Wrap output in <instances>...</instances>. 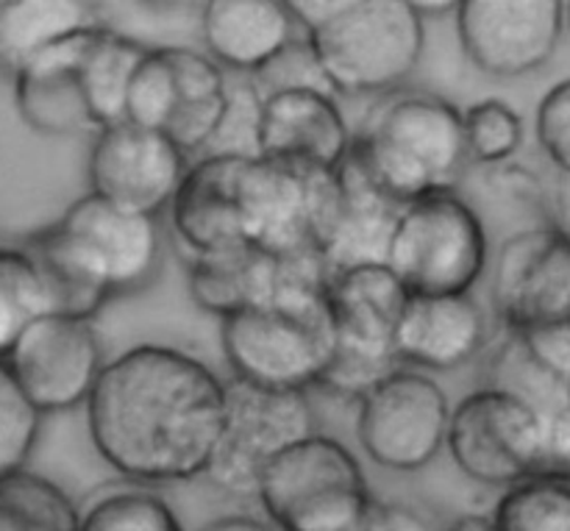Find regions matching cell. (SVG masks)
<instances>
[{"label": "cell", "instance_id": "cell-1", "mask_svg": "<svg viewBox=\"0 0 570 531\" xmlns=\"http://www.w3.org/2000/svg\"><path fill=\"white\" fill-rule=\"evenodd\" d=\"M226 390L228 382L189 351L131 345L106 362L87 401L89 440L126 482H193L209 473L220 443Z\"/></svg>", "mask_w": 570, "mask_h": 531}, {"label": "cell", "instance_id": "cell-2", "mask_svg": "<svg viewBox=\"0 0 570 531\" xmlns=\"http://www.w3.org/2000/svg\"><path fill=\"white\" fill-rule=\"evenodd\" d=\"M332 273L317 254L276 259L267 304L220 321V348L234 382L309 393L332 356Z\"/></svg>", "mask_w": 570, "mask_h": 531}, {"label": "cell", "instance_id": "cell-3", "mask_svg": "<svg viewBox=\"0 0 570 531\" xmlns=\"http://www.w3.org/2000/svg\"><path fill=\"white\" fill-rule=\"evenodd\" d=\"M351 154L399 206L456 193L471 167L462 109L429 89L379 98L354 131Z\"/></svg>", "mask_w": 570, "mask_h": 531}, {"label": "cell", "instance_id": "cell-4", "mask_svg": "<svg viewBox=\"0 0 570 531\" xmlns=\"http://www.w3.org/2000/svg\"><path fill=\"white\" fill-rule=\"evenodd\" d=\"M304 39L328 92L379 100L404 89L421 65L426 20L415 0H340Z\"/></svg>", "mask_w": 570, "mask_h": 531}, {"label": "cell", "instance_id": "cell-5", "mask_svg": "<svg viewBox=\"0 0 570 531\" xmlns=\"http://www.w3.org/2000/svg\"><path fill=\"white\" fill-rule=\"evenodd\" d=\"M404 284L387 265H362L337 273L328 287L332 356L317 387L340 399H365L401 367L395 334L406 309Z\"/></svg>", "mask_w": 570, "mask_h": 531}, {"label": "cell", "instance_id": "cell-6", "mask_svg": "<svg viewBox=\"0 0 570 531\" xmlns=\"http://www.w3.org/2000/svg\"><path fill=\"white\" fill-rule=\"evenodd\" d=\"M256 501L278 531H351L376 499L348 445L315 432L265 468Z\"/></svg>", "mask_w": 570, "mask_h": 531}, {"label": "cell", "instance_id": "cell-7", "mask_svg": "<svg viewBox=\"0 0 570 531\" xmlns=\"http://www.w3.org/2000/svg\"><path fill=\"white\" fill-rule=\"evenodd\" d=\"M490 245L479 212L456 193L404 206L384 265L410 295H473Z\"/></svg>", "mask_w": 570, "mask_h": 531}, {"label": "cell", "instance_id": "cell-8", "mask_svg": "<svg viewBox=\"0 0 570 531\" xmlns=\"http://www.w3.org/2000/svg\"><path fill=\"white\" fill-rule=\"evenodd\" d=\"M33 234L111 301L148 287L165 250L159 217L137 215L92 193Z\"/></svg>", "mask_w": 570, "mask_h": 531}, {"label": "cell", "instance_id": "cell-9", "mask_svg": "<svg viewBox=\"0 0 570 531\" xmlns=\"http://www.w3.org/2000/svg\"><path fill=\"white\" fill-rule=\"evenodd\" d=\"M337 209V173L250 156L239 176V215L250 248L284 259L321 254Z\"/></svg>", "mask_w": 570, "mask_h": 531}, {"label": "cell", "instance_id": "cell-10", "mask_svg": "<svg viewBox=\"0 0 570 531\" xmlns=\"http://www.w3.org/2000/svg\"><path fill=\"white\" fill-rule=\"evenodd\" d=\"M543 445L546 415L512 390L490 384L451 410L445 451L484 488L510 490L543 473Z\"/></svg>", "mask_w": 570, "mask_h": 531}, {"label": "cell", "instance_id": "cell-11", "mask_svg": "<svg viewBox=\"0 0 570 531\" xmlns=\"http://www.w3.org/2000/svg\"><path fill=\"white\" fill-rule=\"evenodd\" d=\"M315 406L298 390L228 382L223 434L206 479L234 499H256L265 468L315 434Z\"/></svg>", "mask_w": 570, "mask_h": 531}, {"label": "cell", "instance_id": "cell-12", "mask_svg": "<svg viewBox=\"0 0 570 531\" xmlns=\"http://www.w3.org/2000/svg\"><path fill=\"white\" fill-rule=\"evenodd\" d=\"M356 404V440L373 465L417 473L445 451L451 404L426 373L399 367Z\"/></svg>", "mask_w": 570, "mask_h": 531}, {"label": "cell", "instance_id": "cell-13", "mask_svg": "<svg viewBox=\"0 0 570 531\" xmlns=\"http://www.w3.org/2000/svg\"><path fill=\"white\" fill-rule=\"evenodd\" d=\"M6 365L42 415L87 406L100 382L106 345L95 321L42 315L22 332Z\"/></svg>", "mask_w": 570, "mask_h": 531}, {"label": "cell", "instance_id": "cell-14", "mask_svg": "<svg viewBox=\"0 0 570 531\" xmlns=\"http://www.w3.org/2000/svg\"><path fill=\"white\" fill-rule=\"evenodd\" d=\"M493 309L512 334L570 317V237L554 223L504 239L493 265Z\"/></svg>", "mask_w": 570, "mask_h": 531}, {"label": "cell", "instance_id": "cell-15", "mask_svg": "<svg viewBox=\"0 0 570 531\" xmlns=\"http://www.w3.org/2000/svg\"><path fill=\"white\" fill-rule=\"evenodd\" d=\"M189 156L167 134L122 120L95 134L87 156L89 193L137 215L170 209L189 170Z\"/></svg>", "mask_w": 570, "mask_h": 531}, {"label": "cell", "instance_id": "cell-16", "mask_svg": "<svg viewBox=\"0 0 570 531\" xmlns=\"http://www.w3.org/2000/svg\"><path fill=\"white\" fill-rule=\"evenodd\" d=\"M454 26L479 72L521 78L549 65L568 22L560 0H460Z\"/></svg>", "mask_w": 570, "mask_h": 531}, {"label": "cell", "instance_id": "cell-17", "mask_svg": "<svg viewBox=\"0 0 570 531\" xmlns=\"http://www.w3.org/2000/svg\"><path fill=\"white\" fill-rule=\"evenodd\" d=\"M354 145L337 95L321 87H293L262 95L254 150L259 159L337 173Z\"/></svg>", "mask_w": 570, "mask_h": 531}, {"label": "cell", "instance_id": "cell-18", "mask_svg": "<svg viewBox=\"0 0 570 531\" xmlns=\"http://www.w3.org/2000/svg\"><path fill=\"white\" fill-rule=\"evenodd\" d=\"M250 156L206 154L193 161L181 189L170 204V226L193 256H212L243 248L239 176Z\"/></svg>", "mask_w": 570, "mask_h": 531}, {"label": "cell", "instance_id": "cell-19", "mask_svg": "<svg viewBox=\"0 0 570 531\" xmlns=\"http://www.w3.org/2000/svg\"><path fill=\"white\" fill-rule=\"evenodd\" d=\"M289 3L278 0H209L200 3L198 39L223 70L262 76L298 42Z\"/></svg>", "mask_w": 570, "mask_h": 531}, {"label": "cell", "instance_id": "cell-20", "mask_svg": "<svg viewBox=\"0 0 570 531\" xmlns=\"http://www.w3.org/2000/svg\"><path fill=\"white\" fill-rule=\"evenodd\" d=\"M488 343V315L473 295H410L395 334L401 367L449 373L476 360Z\"/></svg>", "mask_w": 570, "mask_h": 531}, {"label": "cell", "instance_id": "cell-21", "mask_svg": "<svg viewBox=\"0 0 570 531\" xmlns=\"http://www.w3.org/2000/svg\"><path fill=\"white\" fill-rule=\"evenodd\" d=\"M98 28L61 39L59 45L39 53L11 81L17 111L31 131L42 137H76V134L95 131L87 95H83L81 67Z\"/></svg>", "mask_w": 570, "mask_h": 531}, {"label": "cell", "instance_id": "cell-22", "mask_svg": "<svg viewBox=\"0 0 570 531\" xmlns=\"http://www.w3.org/2000/svg\"><path fill=\"white\" fill-rule=\"evenodd\" d=\"M401 209L404 206L384 195L354 154H348L337 170V209L323 245L332 276L362 265H384Z\"/></svg>", "mask_w": 570, "mask_h": 531}, {"label": "cell", "instance_id": "cell-23", "mask_svg": "<svg viewBox=\"0 0 570 531\" xmlns=\"http://www.w3.org/2000/svg\"><path fill=\"white\" fill-rule=\"evenodd\" d=\"M165 50L176 78V100L165 134L187 156H206L232 111L226 70L195 45H173Z\"/></svg>", "mask_w": 570, "mask_h": 531}, {"label": "cell", "instance_id": "cell-24", "mask_svg": "<svg viewBox=\"0 0 570 531\" xmlns=\"http://www.w3.org/2000/svg\"><path fill=\"white\" fill-rule=\"evenodd\" d=\"M98 26H104L100 3L0 0V72L14 81L39 53Z\"/></svg>", "mask_w": 570, "mask_h": 531}, {"label": "cell", "instance_id": "cell-25", "mask_svg": "<svg viewBox=\"0 0 570 531\" xmlns=\"http://www.w3.org/2000/svg\"><path fill=\"white\" fill-rule=\"evenodd\" d=\"M273 278L276 259L250 245L212 256H193L187 267L189 295L198 309L215 315L217 321L267 304L273 295Z\"/></svg>", "mask_w": 570, "mask_h": 531}, {"label": "cell", "instance_id": "cell-26", "mask_svg": "<svg viewBox=\"0 0 570 531\" xmlns=\"http://www.w3.org/2000/svg\"><path fill=\"white\" fill-rule=\"evenodd\" d=\"M148 50L154 48L106 26L95 31L81 67L83 95H87L95 131H104V128L126 120L128 87H131L134 72L142 65Z\"/></svg>", "mask_w": 570, "mask_h": 531}, {"label": "cell", "instance_id": "cell-27", "mask_svg": "<svg viewBox=\"0 0 570 531\" xmlns=\"http://www.w3.org/2000/svg\"><path fill=\"white\" fill-rule=\"evenodd\" d=\"M78 515L70 495L39 473L0 479V531H76Z\"/></svg>", "mask_w": 570, "mask_h": 531}, {"label": "cell", "instance_id": "cell-28", "mask_svg": "<svg viewBox=\"0 0 570 531\" xmlns=\"http://www.w3.org/2000/svg\"><path fill=\"white\" fill-rule=\"evenodd\" d=\"M76 531H187L165 495L145 484H122L95 495Z\"/></svg>", "mask_w": 570, "mask_h": 531}, {"label": "cell", "instance_id": "cell-29", "mask_svg": "<svg viewBox=\"0 0 570 531\" xmlns=\"http://www.w3.org/2000/svg\"><path fill=\"white\" fill-rule=\"evenodd\" d=\"M490 518L499 531H570V479L538 473L504 490Z\"/></svg>", "mask_w": 570, "mask_h": 531}, {"label": "cell", "instance_id": "cell-30", "mask_svg": "<svg viewBox=\"0 0 570 531\" xmlns=\"http://www.w3.org/2000/svg\"><path fill=\"white\" fill-rule=\"evenodd\" d=\"M42 315H50V306L31 256L20 245L0 248V360Z\"/></svg>", "mask_w": 570, "mask_h": 531}, {"label": "cell", "instance_id": "cell-31", "mask_svg": "<svg viewBox=\"0 0 570 531\" xmlns=\"http://www.w3.org/2000/svg\"><path fill=\"white\" fill-rule=\"evenodd\" d=\"M471 165L501 167L512 161L527 139L523 117L501 98H484L462 109Z\"/></svg>", "mask_w": 570, "mask_h": 531}, {"label": "cell", "instance_id": "cell-32", "mask_svg": "<svg viewBox=\"0 0 570 531\" xmlns=\"http://www.w3.org/2000/svg\"><path fill=\"white\" fill-rule=\"evenodd\" d=\"M42 412L22 393L20 382L0 360V479L28 471L42 432Z\"/></svg>", "mask_w": 570, "mask_h": 531}, {"label": "cell", "instance_id": "cell-33", "mask_svg": "<svg viewBox=\"0 0 570 531\" xmlns=\"http://www.w3.org/2000/svg\"><path fill=\"white\" fill-rule=\"evenodd\" d=\"M173 100H176V78H173L167 50H148L142 65L134 72L131 87H128L126 120L165 134L173 117Z\"/></svg>", "mask_w": 570, "mask_h": 531}, {"label": "cell", "instance_id": "cell-34", "mask_svg": "<svg viewBox=\"0 0 570 531\" xmlns=\"http://www.w3.org/2000/svg\"><path fill=\"white\" fill-rule=\"evenodd\" d=\"M534 131L551 165L570 176V78L554 83L538 104Z\"/></svg>", "mask_w": 570, "mask_h": 531}, {"label": "cell", "instance_id": "cell-35", "mask_svg": "<svg viewBox=\"0 0 570 531\" xmlns=\"http://www.w3.org/2000/svg\"><path fill=\"white\" fill-rule=\"evenodd\" d=\"M512 337V334H510ZM521 345L527 348V354L532 356L534 365L543 373H549L554 382H560L562 387L570 384V317L560 323H551V326L534 328V332L521 334Z\"/></svg>", "mask_w": 570, "mask_h": 531}, {"label": "cell", "instance_id": "cell-36", "mask_svg": "<svg viewBox=\"0 0 570 531\" xmlns=\"http://www.w3.org/2000/svg\"><path fill=\"white\" fill-rule=\"evenodd\" d=\"M543 473L570 479V406L566 401L546 412Z\"/></svg>", "mask_w": 570, "mask_h": 531}, {"label": "cell", "instance_id": "cell-37", "mask_svg": "<svg viewBox=\"0 0 570 531\" xmlns=\"http://www.w3.org/2000/svg\"><path fill=\"white\" fill-rule=\"evenodd\" d=\"M360 531H440L415 507L399 501H373Z\"/></svg>", "mask_w": 570, "mask_h": 531}, {"label": "cell", "instance_id": "cell-38", "mask_svg": "<svg viewBox=\"0 0 570 531\" xmlns=\"http://www.w3.org/2000/svg\"><path fill=\"white\" fill-rule=\"evenodd\" d=\"M198 531H278L267 518L256 515H223L209 521Z\"/></svg>", "mask_w": 570, "mask_h": 531}, {"label": "cell", "instance_id": "cell-39", "mask_svg": "<svg viewBox=\"0 0 570 531\" xmlns=\"http://www.w3.org/2000/svg\"><path fill=\"white\" fill-rule=\"evenodd\" d=\"M557 220L554 226L562 228V232L570 237V176H562L560 193H557Z\"/></svg>", "mask_w": 570, "mask_h": 531}, {"label": "cell", "instance_id": "cell-40", "mask_svg": "<svg viewBox=\"0 0 570 531\" xmlns=\"http://www.w3.org/2000/svg\"><path fill=\"white\" fill-rule=\"evenodd\" d=\"M443 531H499L490 515H462Z\"/></svg>", "mask_w": 570, "mask_h": 531}, {"label": "cell", "instance_id": "cell-41", "mask_svg": "<svg viewBox=\"0 0 570 531\" xmlns=\"http://www.w3.org/2000/svg\"><path fill=\"white\" fill-rule=\"evenodd\" d=\"M456 6L460 3H429V0H421L417 3V11L423 14V20H443V14H456Z\"/></svg>", "mask_w": 570, "mask_h": 531}, {"label": "cell", "instance_id": "cell-42", "mask_svg": "<svg viewBox=\"0 0 570 531\" xmlns=\"http://www.w3.org/2000/svg\"><path fill=\"white\" fill-rule=\"evenodd\" d=\"M566 22H568V28H570V3H566Z\"/></svg>", "mask_w": 570, "mask_h": 531}, {"label": "cell", "instance_id": "cell-43", "mask_svg": "<svg viewBox=\"0 0 570 531\" xmlns=\"http://www.w3.org/2000/svg\"><path fill=\"white\" fill-rule=\"evenodd\" d=\"M566 404L570 406V384H568V387H566Z\"/></svg>", "mask_w": 570, "mask_h": 531}, {"label": "cell", "instance_id": "cell-44", "mask_svg": "<svg viewBox=\"0 0 570 531\" xmlns=\"http://www.w3.org/2000/svg\"><path fill=\"white\" fill-rule=\"evenodd\" d=\"M360 527H362V523H360ZM360 527H356V529H351V531H360Z\"/></svg>", "mask_w": 570, "mask_h": 531}]
</instances>
